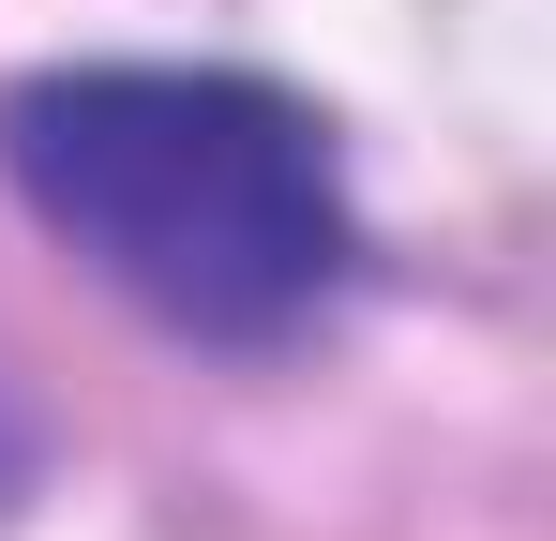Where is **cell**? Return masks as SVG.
I'll use <instances>...</instances> for the list:
<instances>
[{
	"instance_id": "cell-1",
	"label": "cell",
	"mask_w": 556,
	"mask_h": 541,
	"mask_svg": "<svg viewBox=\"0 0 556 541\" xmlns=\"http://www.w3.org/2000/svg\"><path fill=\"white\" fill-rule=\"evenodd\" d=\"M0 166L121 301H151L195 347H271L346 270L331 136L256 76H181V61L30 76L0 105Z\"/></svg>"
}]
</instances>
